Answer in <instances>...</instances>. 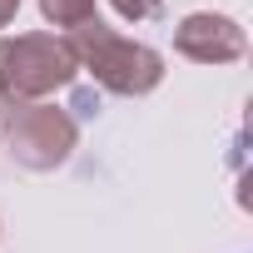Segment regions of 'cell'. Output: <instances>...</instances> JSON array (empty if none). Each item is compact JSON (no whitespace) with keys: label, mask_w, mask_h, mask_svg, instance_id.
Wrapping results in <instances>:
<instances>
[{"label":"cell","mask_w":253,"mask_h":253,"mask_svg":"<svg viewBox=\"0 0 253 253\" xmlns=\"http://www.w3.org/2000/svg\"><path fill=\"white\" fill-rule=\"evenodd\" d=\"M0 124H5V149L20 169L30 174H50L60 169L75 144H80V124L70 109L50 104V99H30V104H5L0 109Z\"/></svg>","instance_id":"obj_3"},{"label":"cell","mask_w":253,"mask_h":253,"mask_svg":"<svg viewBox=\"0 0 253 253\" xmlns=\"http://www.w3.org/2000/svg\"><path fill=\"white\" fill-rule=\"evenodd\" d=\"M40 15L55 30H70V25H80V20L94 15V0H40Z\"/></svg>","instance_id":"obj_5"},{"label":"cell","mask_w":253,"mask_h":253,"mask_svg":"<svg viewBox=\"0 0 253 253\" xmlns=\"http://www.w3.org/2000/svg\"><path fill=\"white\" fill-rule=\"evenodd\" d=\"M60 40H65V50L75 55V65H80L99 89H109V94H119V99H144V94H154V89L164 84V55H159L154 45H144V40H129V35L109 30L99 15L70 25Z\"/></svg>","instance_id":"obj_1"},{"label":"cell","mask_w":253,"mask_h":253,"mask_svg":"<svg viewBox=\"0 0 253 253\" xmlns=\"http://www.w3.org/2000/svg\"><path fill=\"white\" fill-rule=\"evenodd\" d=\"M80 75L75 55L65 50L60 35L30 30V35H5L0 40V99L5 104H30L50 99Z\"/></svg>","instance_id":"obj_2"},{"label":"cell","mask_w":253,"mask_h":253,"mask_svg":"<svg viewBox=\"0 0 253 253\" xmlns=\"http://www.w3.org/2000/svg\"><path fill=\"white\" fill-rule=\"evenodd\" d=\"M109 10H114L119 20L139 25V20H154V15L164 10V0H109Z\"/></svg>","instance_id":"obj_6"},{"label":"cell","mask_w":253,"mask_h":253,"mask_svg":"<svg viewBox=\"0 0 253 253\" xmlns=\"http://www.w3.org/2000/svg\"><path fill=\"white\" fill-rule=\"evenodd\" d=\"M15 15H20V0H0V30H5Z\"/></svg>","instance_id":"obj_7"},{"label":"cell","mask_w":253,"mask_h":253,"mask_svg":"<svg viewBox=\"0 0 253 253\" xmlns=\"http://www.w3.org/2000/svg\"><path fill=\"white\" fill-rule=\"evenodd\" d=\"M174 50L194 65H233L248 55V30L233 15L218 10H194L174 25Z\"/></svg>","instance_id":"obj_4"}]
</instances>
